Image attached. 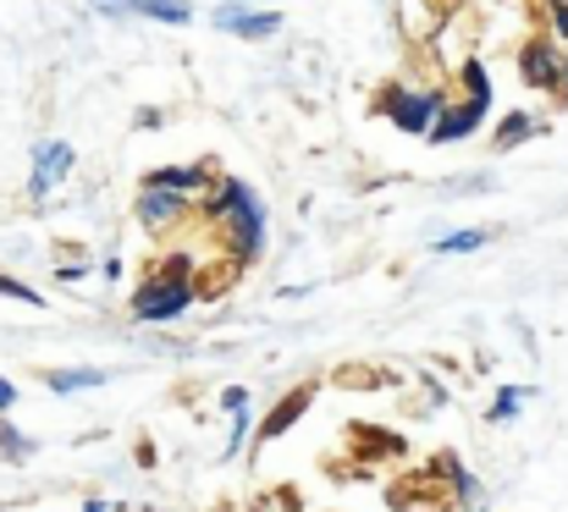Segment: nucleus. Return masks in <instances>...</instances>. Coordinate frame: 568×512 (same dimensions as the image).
Listing matches in <instances>:
<instances>
[{"label": "nucleus", "mask_w": 568, "mask_h": 512, "mask_svg": "<svg viewBox=\"0 0 568 512\" xmlns=\"http://www.w3.org/2000/svg\"><path fill=\"white\" fill-rule=\"evenodd\" d=\"M447 469H453V480H458V502H464V508H480V502H486V491H480V485H475L458 463H447Z\"/></svg>", "instance_id": "obj_18"}, {"label": "nucleus", "mask_w": 568, "mask_h": 512, "mask_svg": "<svg viewBox=\"0 0 568 512\" xmlns=\"http://www.w3.org/2000/svg\"><path fill=\"white\" fill-rule=\"evenodd\" d=\"M530 133H536V116L514 111V116H503V127H497V150H514V144H525Z\"/></svg>", "instance_id": "obj_12"}, {"label": "nucleus", "mask_w": 568, "mask_h": 512, "mask_svg": "<svg viewBox=\"0 0 568 512\" xmlns=\"http://www.w3.org/2000/svg\"><path fill=\"white\" fill-rule=\"evenodd\" d=\"M215 28L237 33V39H271L282 28V17L276 11H215Z\"/></svg>", "instance_id": "obj_6"}, {"label": "nucleus", "mask_w": 568, "mask_h": 512, "mask_svg": "<svg viewBox=\"0 0 568 512\" xmlns=\"http://www.w3.org/2000/svg\"><path fill=\"white\" fill-rule=\"evenodd\" d=\"M100 11H139V17H155V22H193L189 0H94Z\"/></svg>", "instance_id": "obj_7"}, {"label": "nucleus", "mask_w": 568, "mask_h": 512, "mask_svg": "<svg viewBox=\"0 0 568 512\" xmlns=\"http://www.w3.org/2000/svg\"><path fill=\"white\" fill-rule=\"evenodd\" d=\"M144 182H155V187H166V193H178V198L189 204L210 176H204V166H161V171H150Z\"/></svg>", "instance_id": "obj_10"}, {"label": "nucleus", "mask_w": 568, "mask_h": 512, "mask_svg": "<svg viewBox=\"0 0 568 512\" xmlns=\"http://www.w3.org/2000/svg\"><path fill=\"white\" fill-rule=\"evenodd\" d=\"M193 304V281H189V259H166L155 270V281L133 298V315L139 320H178Z\"/></svg>", "instance_id": "obj_2"}, {"label": "nucleus", "mask_w": 568, "mask_h": 512, "mask_svg": "<svg viewBox=\"0 0 568 512\" xmlns=\"http://www.w3.org/2000/svg\"><path fill=\"white\" fill-rule=\"evenodd\" d=\"M210 215L237 237V254H243V259L265 248V209H260V198H254L248 182H237V176L215 182V193H210Z\"/></svg>", "instance_id": "obj_1"}, {"label": "nucleus", "mask_w": 568, "mask_h": 512, "mask_svg": "<svg viewBox=\"0 0 568 512\" xmlns=\"http://www.w3.org/2000/svg\"><path fill=\"white\" fill-rule=\"evenodd\" d=\"M310 402H315V386H298V391H287V397L276 402V413L260 424V441H276L282 430H293V424L304 419V408H310Z\"/></svg>", "instance_id": "obj_8"}, {"label": "nucleus", "mask_w": 568, "mask_h": 512, "mask_svg": "<svg viewBox=\"0 0 568 512\" xmlns=\"http://www.w3.org/2000/svg\"><path fill=\"white\" fill-rule=\"evenodd\" d=\"M50 386L55 391H89V386H100V369H61V375H50Z\"/></svg>", "instance_id": "obj_15"}, {"label": "nucleus", "mask_w": 568, "mask_h": 512, "mask_svg": "<svg viewBox=\"0 0 568 512\" xmlns=\"http://www.w3.org/2000/svg\"><path fill=\"white\" fill-rule=\"evenodd\" d=\"M564 61L547 39H536V44H525V55H519V66H525V78L536 83V89H564Z\"/></svg>", "instance_id": "obj_4"}, {"label": "nucleus", "mask_w": 568, "mask_h": 512, "mask_svg": "<svg viewBox=\"0 0 568 512\" xmlns=\"http://www.w3.org/2000/svg\"><path fill=\"white\" fill-rule=\"evenodd\" d=\"M486 122V111L480 105H464V111H447L436 127H430V144H453V139H469L475 127Z\"/></svg>", "instance_id": "obj_11"}, {"label": "nucleus", "mask_w": 568, "mask_h": 512, "mask_svg": "<svg viewBox=\"0 0 568 512\" xmlns=\"http://www.w3.org/2000/svg\"><path fill=\"white\" fill-rule=\"evenodd\" d=\"M386 111H392V122H397L403 133H430V127L447 116V100H442L436 89H425V94H392Z\"/></svg>", "instance_id": "obj_3"}, {"label": "nucleus", "mask_w": 568, "mask_h": 512, "mask_svg": "<svg viewBox=\"0 0 568 512\" xmlns=\"http://www.w3.org/2000/svg\"><path fill=\"white\" fill-rule=\"evenodd\" d=\"M178 215H183V198L166 193V187H155V182H144V193H139V221H144V226H172Z\"/></svg>", "instance_id": "obj_9"}, {"label": "nucleus", "mask_w": 568, "mask_h": 512, "mask_svg": "<svg viewBox=\"0 0 568 512\" xmlns=\"http://www.w3.org/2000/svg\"><path fill=\"white\" fill-rule=\"evenodd\" d=\"M83 512H105V502H83Z\"/></svg>", "instance_id": "obj_22"}, {"label": "nucleus", "mask_w": 568, "mask_h": 512, "mask_svg": "<svg viewBox=\"0 0 568 512\" xmlns=\"http://www.w3.org/2000/svg\"><path fill=\"white\" fill-rule=\"evenodd\" d=\"M67 171H72V144H39V150H33V182H28V193L44 198Z\"/></svg>", "instance_id": "obj_5"}, {"label": "nucleus", "mask_w": 568, "mask_h": 512, "mask_svg": "<svg viewBox=\"0 0 568 512\" xmlns=\"http://www.w3.org/2000/svg\"><path fill=\"white\" fill-rule=\"evenodd\" d=\"M0 458H6V463H22V458H28V436H17L6 419H0Z\"/></svg>", "instance_id": "obj_17"}, {"label": "nucleus", "mask_w": 568, "mask_h": 512, "mask_svg": "<svg viewBox=\"0 0 568 512\" xmlns=\"http://www.w3.org/2000/svg\"><path fill=\"white\" fill-rule=\"evenodd\" d=\"M464 89H469V105L491 111V78H486V66H480V61H469V66H464Z\"/></svg>", "instance_id": "obj_14"}, {"label": "nucleus", "mask_w": 568, "mask_h": 512, "mask_svg": "<svg viewBox=\"0 0 568 512\" xmlns=\"http://www.w3.org/2000/svg\"><path fill=\"white\" fill-rule=\"evenodd\" d=\"M552 28L568 39V0H564V6H552Z\"/></svg>", "instance_id": "obj_20"}, {"label": "nucleus", "mask_w": 568, "mask_h": 512, "mask_svg": "<svg viewBox=\"0 0 568 512\" xmlns=\"http://www.w3.org/2000/svg\"><path fill=\"white\" fill-rule=\"evenodd\" d=\"M11 402H17V391H11V380H0V413H6Z\"/></svg>", "instance_id": "obj_21"}, {"label": "nucleus", "mask_w": 568, "mask_h": 512, "mask_svg": "<svg viewBox=\"0 0 568 512\" xmlns=\"http://www.w3.org/2000/svg\"><path fill=\"white\" fill-rule=\"evenodd\" d=\"M491 243V226H469V232H453L436 243V254H469V248H486Z\"/></svg>", "instance_id": "obj_13"}, {"label": "nucleus", "mask_w": 568, "mask_h": 512, "mask_svg": "<svg viewBox=\"0 0 568 512\" xmlns=\"http://www.w3.org/2000/svg\"><path fill=\"white\" fill-rule=\"evenodd\" d=\"M525 397H530L525 386H503V391H497V402H491V419H497V424H508V419L519 413V402H525Z\"/></svg>", "instance_id": "obj_16"}, {"label": "nucleus", "mask_w": 568, "mask_h": 512, "mask_svg": "<svg viewBox=\"0 0 568 512\" xmlns=\"http://www.w3.org/2000/svg\"><path fill=\"white\" fill-rule=\"evenodd\" d=\"M558 6H564V0H558Z\"/></svg>", "instance_id": "obj_24"}, {"label": "nucleus", "mask_w": 568, "mask_h": 512, "mask_svg": "<svg viewBox=\"0 0 568 512\" xmlns=\"http://www.w3.org/2000/svg\"><path fill=\"white\" fill-rule=\"evenodd\" d=\"M558 94H564V100H568V61H564V89H558Z\"/></svg>", "instance_id": "obj_23"}, {"label": "nucleus", "mask_w": 568, "mask_h": 512, "mask_svg": "<svg viewBox=\"0 0 568 512\" xmlns=\"http://www.w3.org/2000/svg\"><path fill=\"white\" fill-rule=\"evenodd\" d=\"M0 293H6V298H17V304H39V293H33V287H22V281H11V276H0Z\"/></svg>", "instance_id": "obj_19"}]
</instances>
